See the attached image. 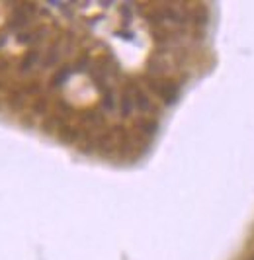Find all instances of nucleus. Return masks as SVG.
<instances>
[{
    "label": "nucleus",
    "mask_w": 254,
    "mask_h": 260,
    "mask_svg": "<svg viewBox=\"0 0 254 260\" xmlns=\"http://www.w3.org/2000/svg\"><path fill=\"white\" fill-rule=\"evenodd\" d=\"M65 125V121L59 117V115H51V117H47L45 121H43V129L45 131H57L59 133V129Z\"/></svg>",
    "instance_id": "nucleus-10"
},
{
    "label": "nucleus",
    "mask_w": 254,
    "mask_h": 260,
    "mask_svg": "<svg viewBox=\"0 0 254 260\" xmlns=\"http://www.w3.org/2000/svg\"><path fill=\"white\" fill-rule=\"evenodd\" d=\"M147 84H149V88L157 94L166 106H172L178 100L180 88H178V84L174 80H157V78H151Z\"/></svg>",
    "instance_id": "nucleus-1"
},
{
    "label": "nucleus",
    "mask_w": 254,
    "mask_h": 260,
    "mask_svg": "<svg viewBox=\"0 0 254 260\" xmlns=\"http://www.w3.org/2000/svg\"><path fill=\"white\" fill-rule=\"evenodd\" d=\"M125 90L131 94V98H133V104H135V108L139 111H153L155 110V106H153V102H151V98H149V94L141 88V86H137V84H127Z\"/></svg>",
    "instance_id": "nucleus-2"
},
{
    "label": "nucleus",
    "mask_w": 254,
    "mask_h": 260,
    "mask_svg": "<svg viewBox=\"0 0 254 260\" xmlns=\"http://www.w3.org/2000/svg\"><path fill=\"white\" fill-rule=\"evenodd\" d=\"M82 121H84L86 125H100V121H102V115H100L98 111H90V113H86V115L82 117Z\"/></svg>",
    "instance_id": "nucleus-12"
},
{
    "label": "nucleus",
    "mask_w": 254,
    "mask_h": 260,
    "mask_svg": "<svg viewBox=\"0 0 254 260\" xmlns=\"http://www.w3.org/2000/svg\"><path fill=\"white\" fill-rule=\"evenodd\" d=\"M102 108L106 111H111L115 108V96H113V90H111V88L102 94Z\"/></svg>",
    "instance_id": "nucleus-11"
},
{
    "label": "nucleus",
    "mask_w": 254,
    "mask_h": 260,
    "mask_svg": "<svg viewBox=\"0 0 254 260\" xmlns=\"http://www.w3.org/2000/svg\"><path fill=\"white\" fill-rule=\"evenodd\" d=\"M41 61H43V59H41V51H37V49H34V51H28L26 57L22 59V67H20L22 74H30L34 69H36L37 65L41 63Z\"/></svg>",
    "instance_id": "nucleus-3"
},
{
    "label": "nucleus",
    "mask_w": 254,
    "mask_h": 260,
    "mask_svg": "<svg viewBox=\"0 0 254 260\" xmlns=\"http://www.w3.org/2000/svg\"><path fill=\"white\" fill-rule=\"evenodd\" d=\"M248 260H254V254H252V256H250V258H248Z\"/></svg>",
    "instance_id": "nucleus-14"
},
{
    "label": "nucleus",
    "mask_w": 254,
    "mask_h": 260,
    "mask_svg": "<svg viewBox=\"0 0 254 260\" xmlns=\"http://www.w3.org/2000/svg\"><path fill=\"white\" fill-rule=\"evenodd\" d=\"M137 131L147 137V139H151L153 135H157V131H159V121L157 119H153V117H141V119H137Z\"/></svg>",
    "instance_id": "nucleus-4"
},
{
    "label": "nucleus",
    "mask_w": 254,
    "mask_h": 260,
    "mask_svg": "<svg viewBox=\"0 0 254 260\" xmlns=\"http://www.w3.org/2000/svg\"><path fill=\"white\" fill-rule=\"evenodd\" d=\"M78 135H80V131L73 127V125H63L61 129H59V137H61V141H65V143H74L76 139H78Z\"/></svg>",
    "instance_id": "nucleus-6"
},
{
    "label": "nucleus",
    "mask_w": 254,
    "mask_h": 260,
    "mask_svg": "<svg viewBox=\"0 0 254 260\" xmlns=\"http://www.w3.org/2000/svg\"><path fill=\"white\" fill-rule=\"evenodd\" d=\"M59 59H61V49H59V45H53L49 51H47V55L43 59V67H53L59 63Z\"/></svg>",
    "instance_id": "nucleus-9"
},
{
    "label": "nucleus",
    "mask_w": 254,
    "mask_h": 260,
    "mask_svg": "<svg viewBox=\"0 0 254 260\" xmlns=\"http://www.w3.org/2000/svg\"><path fill=\"white\" fill-rule=\"evenodd\" d=\"M190 16H192L194 26H198V28H205V26H207V22H209V10H207L203 4H198V6H194V8L190 10Z\"/></svg>",
    "instance_id": "nucleus-5"
},
{
    "label": "nucleus",
    "mask_w": 254,
    "mask_h": 260,
    "mask_svg": "<svg viewBox=\"0 0 254 260\" xmlns=\"http://www.w3.org/2000/svg\"><path fill=\"white\" fill-rule=\"evenodd\" d=\"M71 74H73V69H71V67H63V69H59V71L53 74V80H51V82H53V86H63Z\"/></svg>",
    "instance_id": "nucleus-8"
},
{
    "label": "nucleus",
    "mask_w": 254,
    "mask_h": 260,
    "mask_svg": "<svg viewBox=\"0 0 254 260\" xmlns=\"http://www.w3.org/2000/svg\"><path fill=\"white\" fill-rule=\"evenodd\" d=\"M135 108V104H133V98H131V94L123 90L121 94V98H119V110H121V115H131V111Z\"/></svg>",
    "instance_id": "nucleus-7"
},
{
    "label": "nucleus",
    "mask_w": 254,
    "mask_h": 260,
    "mask_svg": "<svg viewBox=\"0 0 254 260\" xmlns=\"http://www.w3.org/2000/svg\"><path fill=\"white\" fill-rule=\"evenodd\" d=\"M45 108H47L45 100H37L36 104H34V111H37V113H43V111H45Z\"/></svg>",
    "instance_id": "nucleus-13"
}]
</instances>
